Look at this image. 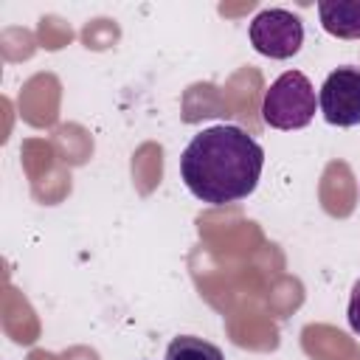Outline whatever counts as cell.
Instances as JSON below:
<instances>
[{"label": "cell", "mask_w": 360, "mask_h": 360, "mask_svg": "<svg viewBox=\"0 0 360 360\" xmlns=\"http://www.w3.org/2000/svg\"><path fill=\"white\" fill-rule=\"evenodd\" d=\"M262 169L264 149L259 141L231 124L200 129L180 155L186 188L208 205H225L253 194Z\"/></svg>", "instance_id": "1"}, {"label": "cell", "mask_w": 360, "mask_h": 360, "mask_svg": "<svg viewBox=\"0 0 360 360\" xmlns=\"http://www.w3.org/2000/svg\"><path fill=\"white\" fill-rule=\"evenodd\" d=\"M318 96L312 82L301 70L281 73L262 98V121L273 129H304L315 118Z\"/></svg>", "instance_id": "2"}, {"label": "cell", "mask_w": 360, "mask_h": 360, "mask_svg": "<svg viewBox=\"0 0 360 360\" xmlns=\"http://www.w3.org/2000/svg\"><path fill=\"white\" fill-rule=\"evenodd\" d=\"M250 45L270 59H290L304 45V25L301 20L287 8H264L253 17L250 28Z\"/></svg>", "instance_id": "3"}, {"label": "cell", "mask_w": 360, "mask_h": 360, "mask_svg": "<svg viewBox=\"0 0 360 360\" xmlns=\"http://www.w3.org/2000/svg\"><path fill=\"white\" fill-rule=\"evenodd\" d=\"M318 107L332 127L360 124V68H338L326 76L318 93Z\"/></svg>", "instance_id": "4"}, {"label": "cell", "mask_w": 360, "mask_h": 360, "mask_svg": "<svg viewBox=\"0 0 360 360\" xmlns=\"http://www.w3.org/2000/svg\"><path fill=\"white\" fill-rule=\"evenodd\" d=\"M318 17L326 34L338 39H360V0H321Z\"/></svg>", "instance_id": "5"}, {"label": "cell", "mask_w": 360, "mask_h": 360, "mask_svg": "<svg viewBox=\"0 0 360 360\" xmlns=\"http://www.w3.org/2000/svg\"><path fill=\"white\" fill-rule=\"evenodd\" d=\"M166 360H225L219 346L194 338V335H180L169 343L166 349Z\"/></svg>", "instance_id": "6"}, {"label": "cell", "mask_w": 360, "mask_h": 360, "mask_svg": "<svg viewBox=\"0 0 360 360\" xmlns=\"http://www.w3.org/2000/svg\"><path fill=\"white\" fill-rule=\"evenodd\" d=\"M349 326L360 335V278L354 281V287H352V295H349Z\"/></svg>", "instance_id": "7"}]
</instances>
